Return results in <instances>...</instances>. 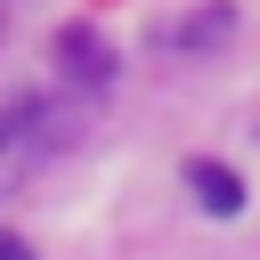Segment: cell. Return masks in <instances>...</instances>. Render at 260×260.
Instances as JSON below:
<instances>
[{
    "mask_svg": "<svg viewBox=\"0 0 260 260\" xmlns=\"http://www.w3.org/2000/svg\"><path fill=\"white\" fill-rule=\"evenodd\" d=\"M228 32H236V8H228V0H195L187 16L154 24V49H171V57H195V49H219Z\"/></svg>",
    "mask_w": 260,
    "mask_h": 260,
    "instance_id": "6da1fadb",
    "label": "cell"
},
{
    "mask_svg": "<svg viewBox=\"0 0 260 260\" xmlns=\"http://www.w3.org/2000/svg\"><path fill=\"white\" fill-rule=\"evenodd\" d=\"M41 122H49V106H32V98H16L8 114H0V195L24 179V162L41 154Z\"/></svg>",
    "mask_w": 260,
    "mask_h": 260,
    "instance_id": "7a4b0ae2",
    "label": "cell"
},
{
    "mask_svg": "<svg viewBox=\"0 0 260 260\" xmlns=\"http://www.w3.org/2000/svg\"><path fill=\"white\" fill-rule=\"evenodd\" d=\"M57 57H65L73 81H106V73H114V49H106L89 24H65V32H57Z\"/></svg>",
    "mask_w": 260,
    "mask_h": 260,
    "instance_id": "3957f363",
    "label": "cell"
},
{
    "mask_svg": "<svg viewBox=\"0 0 260 260\" xmlns=\"http://www.w3.org/2000/svg\"><path fill=\"white\" fill-rule=\"evenodd\" d=\"M187 187H195L203 211H244V179L219 171V162H187Z\"/></svg>",
    "mask_w": 260,
    "mask_h": 260,
    "instance_id": "277c9868",
    "label": "cell"
},
{
    "mask_svg": "<svg viewBox=\"0 0 260 260\" xmlns=\"http://www.w3.org/2000/svg\"><path fill=\"white\" fill-rule=\"evenodd\" d=\"M0 260H32V252H24V244H16V236H0Z\"/></svg>",
    "mask_w": 260,
    "mask_h": 260,
    "instance_id": "5b68a950",
    "label": "cell"
}]
</instances>
